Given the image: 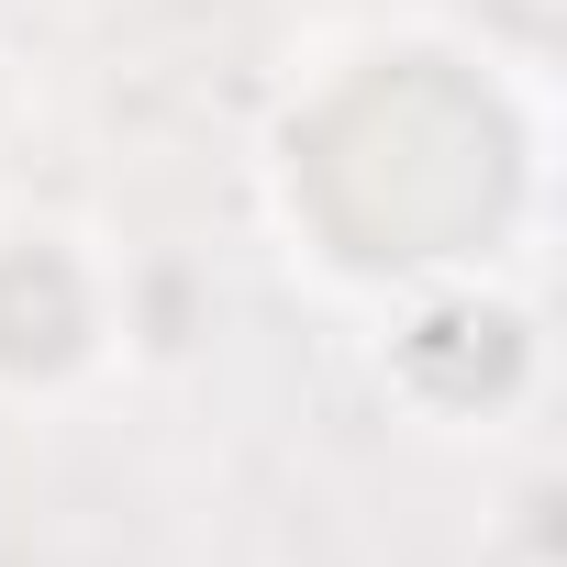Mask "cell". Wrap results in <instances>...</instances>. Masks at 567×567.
Wrapping results in <instances>:
<instances>
[{
    "mask_svg": "<svg viewBox=\"0 0 567 567\" xmlns=\"http://www.w3.org/2000/svg\"><path fill=\"white\" fill-rule=\"evenodd\" d=\"M123 267L68 212H0V401H68L123 357Z\"/></svg>",
    "mask_w": 567,
    "mask_h": 567,
    "instance_id": "2",
    "label": "cell"
},
{
    "mask_svg": "<svg viewBox=\"0 0 567 567\" xmlns=\"http://www.w3.org/2000/svg\"><path fill=\"white\" fill-rule=\"evenodd\" d=\"M534 156L545 112L501 79V56L423 23H379L312 56V79L278 112L267 189L290 256L368 301H412L434 278L501 267V245L534 223Z\"/></svg>",
    "mask_w": 567,
    "mask_h": 567,
    "instance_id": "1",
    "label": "cell"
}]
</instances>
